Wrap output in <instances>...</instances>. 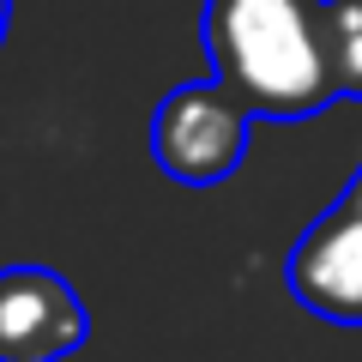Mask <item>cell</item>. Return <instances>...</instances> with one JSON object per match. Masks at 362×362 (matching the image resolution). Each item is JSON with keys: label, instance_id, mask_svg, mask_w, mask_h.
<instances>
[{"label": "cell", "instance_id": "obj_1", "mask_svg": "<svg viewBox=\"0 0 362 362\" xmlns=\"http://www.w3.org/2000/svg\"><path fill=\"white\" fill-rule=\"evenodd\" d=\"M199 49L211 78L266 121H308L338 103L326 0H206Z\"/></svg>", "mask_w": 362, "mask_h": 362}, {"label": "cell", "instance_id": "obj_2", "mask_svg": "<svg viewBox=\"0 0 362 362\" xmlns=\"http://www.w3.org/2000/svg\"><path fill=\"white\" fill-rule=\"evenodd\" d=\"M254 109L235 97L223 78L175 85L151 115V163L181 187H218L242 169Z\"/></svg>", "mask_w": 362, "mask_h": 362}, {"label": "cell", "instance_id": "obj_3", "mask_svg": "<svg viewBox=\"0 0 362 362\" xmlns=\"http://www.w3.org/2000/svg\"><path fill=\"white\" fill-rule=\"evenodd\" d=\"M284 278H290L296 308L320 314L332 326H362V169L296 235Z\"/></svg>", "mask_w": 362, "mask_h": 362}, {"label": "cell", "instance_id": "obj_4", "mask_svg": "<svg viewBox=\"0 0 362 362\" xmlns=\"http://www.w3.org/2000/svg\"><path fill=\"white\" fill-rule=\"evenodd\" d=\"M90 338L85 296L49 266L0 272V362H66Z\"/></svg>", "mask_w": 362, "mask_h": 362}, {"label": "cell", "instance_id": "obj_5", "mask_svg": "<svg viewBox=\"0 0 362 362\" xmlns=\"http://www.w3.org/2000/svg\"><path fill=\"white\" fill-rule=\"evenodd\" d=\"M326 42L338 97H362V0H326Z\"/></svg>", "mask_w": 362, "mask_h": 362}, {"label": "cell", "instance_id": "obj_6", "mask_svg": "<svg viewBox=\"0 0 362 362\" xmlns=\"http://www.w3.org/2000/svg\"><path fill=\"white\" fill-rule=\"evenodd\" d=\"M6 25H13V0H0V42H6Z\"/></svg>", "mask_w": 362, "mask_h": 362}]
</instances>
